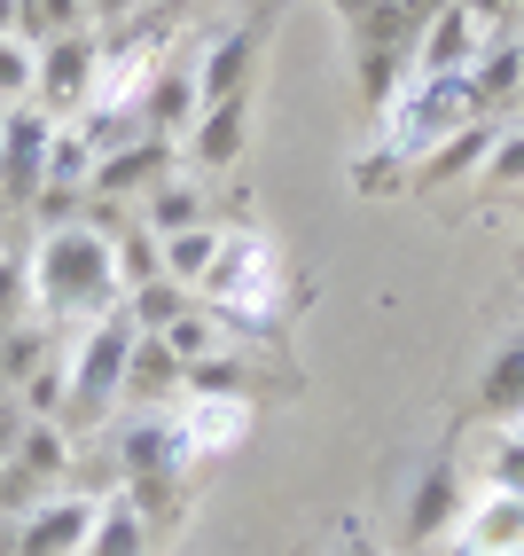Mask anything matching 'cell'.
Instances as JSON below:
<instances>
[{
	"mask_svg": "<svg viewBox=\"0 0 524 556\" xmlns=\"http://www.w3.org/2000/svg\"><path fill=\"white\" fill-rule=\"evenodd\" d=\"M31 306L48 321H102L110 306H126L118 290V243L94 219H55L31 251Z\"/></svg>",
	"mask_w": 524,
	"mask_h": 556,
	"instance_id": "1",
	"label": "cell"
},
{
	"mask_svg": "<svg viewBox=\"0 0 524 556\" xmlns=\"http://www.w3.org/2000/svg\"><path fill=\"white\" fill-rule=\"evenodd\" d=\"M485 110H477V94H470V71L462 79H416V71H407V87L384 102V150L416 173L438 141H455L462 126H477Z\"/></svg>",
	"mask_w": 524,
	"mask_h": 556,
	"instance_id": "2",
	"label": "cell"
},
{
	"mask_svg": "<svg viewBox=\"0 0 524 556\" xmlns=\"http://www.w3.org/2000/svg\"><path fill=\"white\" fill-rule=\"evenodd\" d=\"M133 345H141V329H133V314L126 306H110L102 321H87V338H79V353H71V400H63V431L71 424H102L110 407L126 400V361H133Z\"/></svg>",
	"mask_w": 524,
	"mask_h": 556,
	"instance_id": "3",
	"label": "cell"
},
{
	"mask_svg": "<svg viewBox=\"0 0 524 556\" xmlns=\"http://www.w3.org/2000/svg\"><path fill=\"white\" fill-rule=\"evenodd\" d=\"M94 87H102V40L94 31H71V40L31 48V102H40L55 126L94 110Z\"/></svg>",
	"mask_w": 524,
	"mask_h": 556,
	"instance_id": "4",
	"label": "cell"
},
{
	"mask_svg": "<svg viewBox=\"0 0 524 556\" xmlns=\"http://www.w3.org/2000/svg\"><path fill=\"white\" fill-rule=\"evenodd\" d=\"M48 141H55V118L40 102L0 110V197H9V204H40V189H48Z\"/></svg>",
	"mask_w": 524,
	"mask_h": 556,
	"instance_id": "5",
	"label": "cell"
},
{
	"mask_svg": "<svg viewBox=\"0 0 524 556\" xmlns=\"http://www.w3.org/2000/svg\"><path fill=\"white\" fill-rule=\"evenodd\" d=\"M477 48H485V31L470 24V9L438 0V9L423 16V31H416V48H407V71H416V79H462V71L477 63Z\"/></svg>",
	"mask_w": 524,
	"mask_h": 556,
	"instance_id": "6",
	"label": "cell"
},
{
	"mask_svg": "<svg viewBox=\"0 0 524 556\" xmlns=\"http://www.w3.org/2000/svg\"><path fill=\"white\" fill-rule=\"evenodd\" d=\"M110 455H118V478H126V486H133V478H157V470H196V463H189V439H180V416H172V407H149V416L118 424Z\"/></svg>",
	"mask_w": 524,
	"mask_h": 556,
	"instance_id": "7",
	"label": "cell"
},
{
	"mask_svg": "<svg viewBox=\"0 0 524 556\" xmlns=\"http://www.w3.org/2000/svg\"><path fill=\"white\" fill-rule=\"evenodd\" d=\"M94 509L87 494H48V502H31L24 509V526H16V556H79L87 533H94Z\"/></svg>",
	"mask_w": 524,
	"mask_h": 556,
	"instance_id": "8",
	"label": "cell"
},
{
	"mask_svg": "<svg viewBox=\"0 0 524 556\" xmlns=\"http://www.w3.org/2000/svg\"><path fill=\"white\" fill-rule=\"evenodd\" d=\"M258 55H267V16H251V24H235V31H219V40L204 48V63H196V94H204V102L251 94Z\"/></svg>",
	"mask_w": 524,
	"mask_h": 556,
	"instance_id": "9",
	"label": "cell"
},
{
	"mask_svg": "<svg viewBox=\"0 0 524 556\" xmlns=\"http://www.w3.org/2000/svg\"><path fill=\"white\" fill-rule=\"evenodd\" d=\"M189 141V165L196 173H235L243 150H251V94H228V102H204L196 126L180 134Z\"/></svg>",
	"mask_w": 524,
	"mask_h": 556,
	"instance_id": "10",
	"label": "cell"
},
{
	"mask_svg": "<svg viewBox=\"0 0 524 556\" xmlns=\"http://www.w3.org/2000/svg\"><path fill=\"white\" fill-rule=\"evenodd\" d=\"M172 165H180V141H157V134H141V141H126V150L94 157V180H87V197H149L157 180H172Z\"/></svg>",
	"mask_w": 524,
	"mask_h": 556,
	"instance_id": "11",
	"label": "cell"
},
{
	"mask_svg": "<svg viewBox=\"0 0 524 556\" xmlns=\"http://www.w3.org/2000/svg\"><path fill=\"white\" fill-rule=\"evenodd\" d=\"M455 556H524V494L485 486L455 526Z\"/></svg>",
	"mask_w": 524,
	"mask_h": 556,
	"instance_id": "12",
	"label": "cell"
},
{
	"mask_svg": "<svg viewBox=\"0 0 524 556\" xmlns=\"http://www.w3.org/2000/svg\"><path fill=\"white\" fill-rule=\"evenodd\" d=\"M462 526V478H455V463H423L416 470V494H407V541H446V533H455Z\"/></svg>",
	"mask_w": 524,
	"mask_h": 556,
	"instance_id": "13",
	"label": "cell"
},
{
	"mask_svg": "<svg viewBox=\"0 0 524 556\" xmlns=\"http://www.w3.org/2000/svg\"><path fill=\"white\" fill-rule=\"evenodd\" d=\"M172 416H180V439H189V463H212V455L243 447L251 400H172Z\"/></svg>",
	"mask_w": 524,
	"mask_h": 556,
	"instance_id": "14",
	"label": "cell"
},
{
	"mask_svg": "<svg viewBox=\"0 0 524 556\" xmlns=\"http://www.w3.org/2000/svg\"><path fill=\"white\" fill-rule=\"evenodd\" d=\"M196 110H204V94H196V71H172V63H157V79L141 87V126L157 134V141H180L196 126Z\"/></svg>",
	"mask_w": 524,
	"mask_h": 556,
	"instance_id": "15",
	"label": "cell"
},
{
	"mask_svg": "<svg viewBox=\"0 0 524 556\" xmlns=\"http://www.w3.org/2000/svg\"><path fill=\"white\" fill-rule=\"evenodd\" d=\"M470 94H477V110L524 102V40H485L470 63Z\"/></svg>",
	"mask_w": 524,
	"mask_h": 556,
	"instance_id": "16",
	"label": "cell"
},
{
	"mask_svg": "<svg viewBox=\"0 0 524 556\" xmlns=\"http://www.w3.org/2000/svg\"><path fill=\"white\" fill-rule=\"evenodd\" d=\"M126 502H133V517H141V533H149V541H157V533H180V526H189V470L133 478Z\"/></svg>",
	"mask_w": 524,
	"mask_h": 556,
	"instance_id": "17",
	"label": "cell"
},
{
	"mask_svg": "<svg viewBox=\"0 0 524 556\" xmlns=\"http://www.w3.org/2000/svg\"><path fill=\"white\" fill-rule=\"evenodd\" d=\"M126 400L141 407H172L180 400V361L165 353V338H141L133 361H126Z\"/></svg>",
	"mask_w": 524,
	"mask_h": 556,
	"instance_id": "18",
	"label": "cell"
},
{
	"mask_svg": "<svg viewBox=\"0 0 524 556\" xmlns=\"http://www.w3.org/2000/svg\"><path fill=\"white\" fill-rule=\"evenodd\" d=\"M141 228L149 236H180V228H204V189L196 180H157V189H149V204H141Z\"/></svg>",
	"mask_w": 524,
	"mask_h": 556,
	"instance_id": "19",
	"label": "cell"
},
{
	"mask_svg": "<svg viewBox=\"0 0 524 556\" xmlns=\"http://www.w3.org/2000/svg\"><path fill=\"white\" fill-rule=\"evenodd\" d=\"M494 134H501V118L462 126L455 141H438V150L416 165V180H431V189H438V180H455V173H477V165H485V150H494Z\"/></svg>",
	"mask_w": 524,
	"mask_h": 556,
	"instance_id": "20",
	"label": "cell"
},
{
	"mask_svg": "<svg viewBox=\"0 0 524 556\" xmlns=\"http://www.w3.org/2000/svg\"><path fill=\"white\" fill-rule=\"evenodd\" d=\"M87 180H94V141L79 126H55V141H48V189L40 197H87Z\"/></svg>",
	"mask_w": 524,
	"mask_h": 556,
	"instance_id": "21",
	"label": "cell"
},
{
	"mask_svg": "<svg viewBox=\"0 0 524 556\" xmlns=\"http://www.w3.org/2000/svg\"><path fill=\"white\" fill-rule=\"evenodd\" d=\"M477 407H485L494 424H524V345H509V353H494V361H485Z\"/></svg>",
	"mask_w": 524,
	"mask_h": 556,
	"instance_id": "22",
	"label": "cell"
},
{
	"mask_svg": "<svg viewBox=\"0 0 524 556\" xmlns=\"http://www.w3.org/2000/svg\"><path fill=\"white\" fill-rule=\"evenodd\" d=\"M157 243H165V275H172L180 290H204V275H212V258H219V243H228V236L204 219V228H180V236H157Z\"/></svg>",
	"mask_w": 524,
	"mask_h": 556,
	"instance_id": "23",
	"label": "cell"
},
{
	"mask_svg": "<svg viewBox=\"0 0 524 556\" xmlns=\"http://www.w3.org/2000/svg\"><path fill=\"white\" fill-rule=\"evenodd\" d=\"M79 556H149V533H141V517H133V502H126V494L94 509V533H87V548H79Z\"/></svg>",
	"mask_w": 524,
	"mask_h": 556,
	"instance_id": "24",
	"label": "cell"
},
{
	"mask_svg": "<svg viewBox=\"0 0 524 556\" xmlns=\"http://www.w3.org/2000/svg\"><path fill=\"white\" fill-rule=\"evenodd\" d=\"M157 338H165V353H172L180 368H196V361H212V353H219V338H228V329H219V314H212V306H189V314H172Z\"/></svg>",
	"mask_w": 524,
	"mask_h": 556,
	"instance_id": "25",
	"label": "cell"
},
{
	"mask_svg": "<svg viewBox=\"0 0 524 556\" xmlns=\"http://www.w3.org/2000/svg\"><path fill=\"white\" fill-rule=\"evenodd\" d=\"M189 306H196V290H180L172 275L141 282V290H126V314H133V329H141V338H157V329H165L172 314H189Z\"/></svg>",
	"mask_w": 524,
	"mask_h": 556,
	"instance_id": "26",
	"label": "cell"
},
{
	"mask_svg": "<svg viewBox=\"0 0 524 556\" xmlns=\"http://www.w3.org/2000/svg\"><path fill=\"white\" fill-rule=\"evenodd\" d=\"M24 40L48 48V40H71V31H87V0H24Z\"/></svg>",
	"mask_w": 524,
	"mask_h": 556,
	"instance_id": "27",
	"label": "cell"
},
{
	"mask_svg": "<svg viewBox=\"0 0 524 556\" xmlns=\"http://www.w3.org/2000/svg\"><path fill=\"white\" fill-rule=\"evenodd\" d=\"M110 243H118V290H141V282L165 275V243L149 236V228H126V236H110Z\"/></svg>",
	"mask_w": 524,
	"mask_h": 556,
	"instance_id": "28",
	"label": "cell"
},
{
	"mask_svg": "<svg viewBox=\"0 0 524 556\" xmlns=\"http://www.w3.org/2000/svg\"><path fill=\"white\" fill-rule=\"evenodd\" d=\"M31 368H40V329L0 321V392H9V384H24Z\"/></svg>",
	"mask_w": 524,
	"mask_h": 556,
	"instance_id": "29",
	"label": "cell"
},
{
	"mask_svg": "<svg viewBox=\"0 0 524 556\" xmlns=\"http://www.w3.org/2000/svg\"><path fill=\"white\" fill-rule=\"evenodd\" d=\"M485 486L524 494V431H494V447H485Z\"/></svg>",
	"mask_w": 524,
	"mask_h": 556,
	"instance_id": "30",
	"label": "cell"
},
{
	"mask_svg": "<svg viewBox=\"0 0 524 556\" xmlns=\"http://www.w3.org/2000/svg\"><path fill=\"white\" fill-rule=\"evenodd\" d=\"M399 71H407V48H360V94L384 110L399 94Z\"/></svg>",
	"mask_w": 524,
	"mask_h": 556,
	"instance_id": "31",
	"label": "cell"
},
{
	"mask_svg": "<svg viewBox=\"0 0 524 556\" xmlns=\"http://www.w3.org/2000/svg\"><path fill=\"white\" fill-rule=\"evenodd\" d=\"M63 400H71V377L40 361V368L24 377V407H31V424H63Z\"/></svg>",
	"mask_w": 524,
	"mask_h": 556,
	"instance_id": "32",
	"label": "cell"
},
{
	"mask_svg": "<svg viewBox=\"0 0 524 556\" xmlns=\"http://www.w3.org/2000/svg\"><path fill=\"white\" fill-rule=\"evenodd\" d=\"M0 102H31V40H16V31H0Z\"/></svg>",
	"mask_w": 524,
	"mask_h": 556,
	"instance_id": "33",
	"label": "cell"
},
{
	"mask_svg": "<svg viewBox=\"0 0 524 556\" xmlns=\"http://www.w3.org/2000/svg\"><path fill=\"white\" fill-rule=\"evenodd\" d=\"M31 306V251H0V321H24Z\"/></svg>",
	"mask_w": 524,
	"mask_h": 556,
	"instance_id": "34",
	"label": "cell"
},
{
	"mask_svg": "<svg viewBox=\"0 0 524 556\" xmlns=\"http://www.w3.org/2000/svg\"><path fill=\"white\" fill-rule=\"evenodd\" d=\"M477 180H524V126H501V134H494V150H485Z\"/></svg>",
	"mask_w": 524,
	"mask_h": 556,
	"instance_id": "35",
	"label": "cell"
},
{
	"mask_svg": "<svg viewBox=\"0 0 524 556\" xmlns=\"http://www.w3.org/2000/svg\"><path fill=\"white\" fill-rule=\"evenodd\" d=\"M392 173H399V157H392V150L353 157V189H360V197H368V189H392Z\"/></svg>",
	"mask_w": 524,
	"mask_h": 556,
	"instance_id": "36",
	"label": "cell"
},
{
	"mask_svg": "<svg viewBox=\"0 0 524 556\" xmlns=\"http://www.w3.org/2000/svg\"><path fill=\"white\" fill-rule=\"evenodd\" d=\"M455 9H470V24L485 31V24H501V16L516 9V0H455Z\"/></svg>",
	"mask_w": 524,
	"mask_h": 556,
	"instance_id": "37",
	"label": "cell"
},
{
	"mask_svg": "<svg viewBox=\"0 0 524 556\" xmlns=\"http://www.w3.org/2000/svg\"><path fill=\"white\" fill-rule=\"evenodd\" d=\"M16 431H24V416H16V400H9V392H0V455H9V447H16Z\"/></svg>",
	"mask_w": 524,
	"mask_h": 556,
	"instance_id": "38",
	"label": "cell"
},
{
	"mask_svg": "<svg viewBox=\"0 0 524 556\" xmlns=\"http://www.w3.org/2000/svg\"><path fill=\"white\" fill-rule=\"evenodd\" d=\"M336 556H384V548H376V541H368L360 526H345V548H336Z\"/></svg>",
	"mask_w": 524,
	"mask_h": 556,
	"instance_id": "39",
	"label": "cell"
},
{
	"mask_svg": "<svg viewBox=\"0 0 524 556\" xmlns=\"http://www.w3.org/2000/svg\"><path fill=\"white\" fill-rule=\"evenodd\" d=\"M24 24V0H0V31H16ZM16 40H24V31H16Z\"/></svg>",
	"mask_w": 524,
	"mask_h": 556,
	"instance_id": "40",
	"label": "cell"
},
{
	"mask_svg": "<svg viewBox=\"0 0 524 556\" xmlns=\"http://www.w3.org/2000/svg\"><path fill=\"white\" fill-rule=\"evenodd\" d=\"M509 431H524V424H509Z\"/></svg>",
	"mask_w": 524,
	"mask_h": 556,
	"instance_id": "41",
	"label": "cell"
},
{
	"mask_svg": "<svg viewBox=\"0 0 524 556\" xmlns=\"http://www.w3.org/2000/svg\"><path fill=\"white\" fill-rule=\"evenodd\" d=\"M516 9H524V0H516Z\"/></svg>",
	"mask_w": 524,
	"mask_h": 556,
	"instance_id": "42",
	"label": "cell"
}]
</instances>
